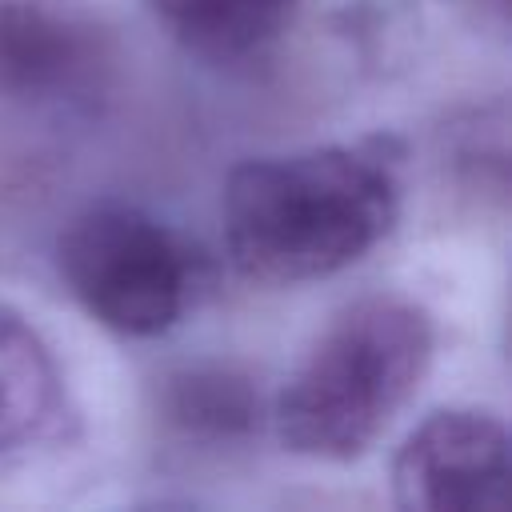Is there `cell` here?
Instances as JSON below:
<instances>
[{"label": "cell", "instance_id": "cell-6", "mask_svg": "<svg viewBox=\"0 0 512 512\" xmlns=\"http://www.w3.org/2000/svg\"><path fill=\"white\" fill-rule=\"evenodd\" d=\"M296 0H148L164 28L208 60H236L280 32Z\"/></svg>", "mask_w": 512, "mask_h": 512}, {"label": "cell", "instance_id": "cell-8", "mask_svg": "<svg viewBox=\"0 0 512 512\" xmlns=\"http://www.w3.org/2000/svg\"><path fill=\"white\" fill-rule=\"evenodd\" d=\"M168 412L188 432L228 436V432H240L252 424L256 396H252L248 380L232 376L228 368H192L172 380Z\"/></svg>", "mask_w": 512, "mask_h": 512}, {"label": "cell", "instance_id": "cell-2", "mask_svg": "<svg viewBox=\"0 0 512 512\" xmlns=\"http://www.w3.org/2000/svg\"><path fill=\"white\" fill-rule=\"evenodd\" d=\"M432 360V320L412 300L344 308L276 396V436L312 460L364 456L412 400Z\"/></svg>", "mask_w": 512, "mask_h": 512}, {"label": "cell", "instance_id": "cell-4", "mask_svg": "<svg viewBox=\"0 0 512 512\" xmlns=\"http://www.w3.org/2000/svg\"><path fill=\"white\" fill-rule=\"evenodd\" d=\"M408 512H500L508 500V432L488 412H432L392 460Z\"/></svg>", "mask_w": 512, "mask_h": 512}, {"label": "cell", "instance_id": "cell-1", "mask_svg": "<svg viewBox=\"0 0 512 512\" xmlns=\"http://www.w3.org/2000/svg\"><path fill=\"white\" fill-rule=\"evenodd\" d=\"M396 220L392 164L372 148H308L232 168L224 240L236 268L296 284L356 264Z\"/></svg>", "mask_w": 512, "mask_h": 512}, {"label": "cell", "instance_id": "cell-7", "mask_svg": "<svg viewBox=\"0 0 512 512\" xmlns=\"http://www.w3.org/2000/svg\"><path fill=\"white\" fill-rule=\"evenodd\" d=\"M56 404V364L40 332L0 308V452L36 436Z\"/></svg>", "mask_w": 512, "mask_h": 512}, {"label": "cell", "instance_id": "cell-3", "mask_svg": "<svg viewBox=\"0 0 512 512\" xmlns=\"http://www.w3.org/2000/svg\"><path fill=\"white\" fill-rule=\"evenodd\" d=\"M56 264L88 316L124 336L168 332L196 284L188 244L132 204L84 208L60 232Z\"/></svg>", "mask_w": 512, "mask_h": 512}, {"label": "cell", "instance_id": "cell-5", "mask_svg": "<svg viewBox=\"0 0 512 512\" xmlns=\"http://www.w3.org/2000/svg\"><path fill=\"white\" fill-rule=\"evenodd\" d=\"M96 28L40 0H0V96L16 104H72L100 88Z\"/></svg>", "mask_w": 512, "mask_h": 512}]
</instances>
